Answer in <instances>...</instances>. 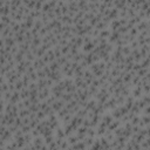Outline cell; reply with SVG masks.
I'll return each mask as SVG.
<instances>
[{
	"mask_svg": "<svg viewBox=\"0 0 150 150\" xmlns=\"http://www.w3.org/2000/svg\"><path fill=\"white\" fill-rule=\"evenodd\" d=\"M52 108H53L54 112H55V110H56V112H60L62 108H63V101L62 100L61 101H55V102L52 104Z\"/></svg>",
	"mask_w": 150,
	"mask_h": 150,
	"instance_id": "cell-1",
	"label": "cell"
},
{
	"mask_svg": "<svg viewBox=\"0 0 150 150\" xmlns=\"http://www.w3.org/2000/svg\"><path fill=\"white\" fill-rule=\"evenodd\" d=\"M106 131H107V126H106L103 122H101V123L99 124V128H97L96 134L101 136V135H104V134H106Z\"/></svg>",
	"mask_w": 150,
	"mask_h": 150,
	"instance_id": "cell-2",
	"label": "cell"
},
{
	"mask_svg": "<svg viewBox=\"0 0 150 150\" xmlns=\"http://www.w3.org/2000/svg\"><path fill=\"white\" fill-rule=\"evenodd\" d=\"M53 129L50 127H46L43 128L42 130H41V133H40V135H42V136H45V137H48V136H52V134H53Z\"/></svg>",
	"mask_w": 150,
	"mask_h": 150,
	"instance_id": "cell-3",
	"label": "cell"
},
{
	"mask_svg": "<svg viewBox=\"0 0 150 150\" xmlns=\"http://www.w3.org/2000/svg\"><path fill=\"white\" fill-rule=\"evenodd\" d=\"M94 47H95L94 43L89 42V43H85L83 47H82V49H83V52H93V50H94Z\"/></svg>",
	"mask_w": 150,
	"mask_h": 150,
	"instance_id": "cell-4",
	"label": "cell"
},
{
	"mask_svg": "<svg viewBox=\"0 0 150 150\" xmlns=\"http://www.w3.org/2000/svg\"><path fill=\"white\" fill-rule=\"evenodd\" d=\"M34 147L36 148V150H40L43 147L41 137H35V140H34Z\"/></svg>",
	"mask_w": 150,
	"mask_h": 150,
	"instance_id": "cell-5",
	"label": "cell"
},
{
	"mask_svg": "<svg viewBox=\"0 0 150 150\" xmlns=\"http://www.w3.org/2000/svg\"><path fill=\"white\" fill-rule=\"evenodd\" d=\"M120 38H121V36H120V33L117 31H115V32H113L112 34H110V36H109V41L114 42V41H117Z\"/></svg>",
	"mask_w": 150,
	"mask_h": 150,
	"instance_id": "cell-6",
	"label": "cell"
},
{
	"mask_svg": "<svg viewBox=\"0 0 150 150\" xmlns=\"http://www.w3.org/2000/svg\"><path fill=\"white\" fill-rule=\"evenodd\" d=\"M102 122H103L106 126H109V124L113 122V115H103V117H102Z\"/></svg>",
	"mask_w": 150,
	"mask_h": 150,
	"instance_id": "cell-7",
	"label": "cell"
},
{
	"mask_svg": "<svg viewBox=\"0 0 150 150\" xmlns=\"http://www.w3.org/2000/svg\"><path fill=\"white\" fill-rule=\"evenodd\" d=\"M117 127H120V121L117 120V121H115L114 123H110L109 126H108V130L112 131V130H116L117 129Z\"/></svg>",
	"mask_w": 150,
	"mask_h": 150,
	"instance_id": "cell-8",
	"label": "cell"
},
{
	"mask_svg": "<svg viewBox=\"0 0 150 150\" xmlns=\"http://www.w3.org/2000/svg\"><path fill=\"white\" fill-rule=\"evenodd\" d=\"M95 107H96V102L94 100H90L88 103H87V106H86V109H87V110H93Z\"/></svg>",
	"mask_w": 150,
	"mask_h": 150,
	"instance_id": "cell-9",
	"label": "cell"
},
{
	"mask_svg": "<svg viewBox=\"0 0 150 150\" xmlns=\"http://www.w3.org/2000/svg\"><path fill=\"white\" fill-rule=\"evenodd\" d=\"M65 137H66L65 131L62 130L61 128H58V130H56V139H61V140H63Z\"/></svg>",
	"mask_w": 150,
	"mask_h": 150,
	"instance_id": "cell-10",
	"label": "cell"
},
{
	"mask_svg": "<svg viewBox=\"0 0 150 150\" xmlns=\"http://www.w3.org/2000/svg\"><path fill=\"white\" fill-rule=\"evenodd\" d=\"M49 68L52 72H58L59 68H60V65L58 63V61H54V62H52V65H50Z\"/></svg>",
	"mask_w": 150,
	"mask_h": 150,
	"instance_id": "cell-11",
	"label": "cell"
},
{
	"mask_svg": "<svg viewBox=\"0 0 150 150\" xmlns=\"http://www.w3.org/2000/svg\"><path fill=\"white\" fill-rule=\"evenodd\" d=\"M141 92H142V86H137V88L134 90V96L140 97L141 96Z\"/></svg>",
	"mask_w": 150,
	"mask_h": 150,
	"instance_id": "cell-12",
	"label": "cell"
},
{
	"mask_svg": "<svg viewBox=\"0 0 150 150\" xmlns=\"http://www.w3.org/2000/svg\"><path fill=\"white\" fill-rule=\"evenodd\" d=\"M68 142L74 146V144H76V143L79 142V139H77V136H69V137H68Z\"/></svg>",
	"mask_w": 150,
	"mask_h": 150,
	"instance_id": "cell-13",
	"label": "cell"
},
{
	"mask_svg": "<svg viewBox=\"0 0 150 150\" xmlns=\"http://www.w3.org/2000/svg\"><path fill=\"white\" fill-rule=\"evenodd\" d=\"M141 121H142V120L140 119V117H137V116H134V117H133V120H131V124H133V126L140 124V123H141Z\"/></svg>",
	"mask_w": 150,
	"mask_h": 150,
	"instance_id": "cell-14",
	"label": "cell"
},
{
	"mask_svg": "<svg viewBox=\"0 0 150 150\" xmlns=\"http://www.w3.org/2000/svg\"><path fill=\"white\" fill-rule=\"evenodd\" d=\"M122 54H124V55H130V47L129 46H126L122 48Z\"/></svg>",
	"mask_w": 150,
	"mask_h": 150,
	"instance_id": "cell-15",
	"label": "cell"
},
{
	"mask_svg": "<svg viewBox=\"0 0 150 150\" xmlns=\"http://www.w3.org/2000/svg\"><path fill=\"white\" fill-rule=\"evenodd\" d=\"M99 36H100V38H106V36H110V32L107 31V29H104V31L101 32Z\"/></svg>",
	"mask_w": 150,
	"mask_h": 150,
	"instance_id": "cell-16",
	"label": "cell"
},
{
	"mask_svg": "<svg viewBox=\"0 0 150 150\" xmlns=\"http://www.w3.org/2000/svg\"><path fill=\"white\" fill-rule=\"evenodd\" d=\"M87 135H88L89 137H94L95 135H96V131L92 129V128H88V131H87Z\"/></svg>",
	"mask_w": 150,
	"mask_h": 150,
	"instance_id": "cell-17",
	"label": "cell"
},
{
	"mask_svg": "<svg viewBox=\"0 0 150 150\" xmlns=\"http://www.w3.org/2000/svg\"><path fill=\"white\" fill-rule=\"evenodd\" d=\"M54 141H55V140H54L53 136H48V137H45V143H46V144H48V146H49L52 142H54Z\"/></svg>",
	"mask_w": 150,
	"mask_h": 150,
	"instance_id": "cell-18",
	"label": "cell"
},
{
	"mask_svg": "<svg viewBox=\"0 0 150 150\" xmlns=\"http://www.w3.org/2000/svg\"><path fill=\"white\" fill-rule=\"evenodd\" d=\"M141 65H142V68H147V67H149V66H150V60H149V59H144Z\"/></svg>",
	"mask_w": 150,
	"mask_h": 150,
	"instance_id": "cell-19",
	"label": "cell"
},
{
	"mask_svg": "<svg viewBox=\"0 0 150 150\" xmlns=\"http://www.w3.org/2000/svg\"><path fill=\"white\" fill-rule=\"evenodd\" d=\"M28 115H31V114H29V110H21V113H20L19 117L23 119V117H26V116H28Z\"/></svg>",
	"mask_w": 150,
	"mask_h": 150,
	"instance_id": "cell-20",
	"label": "cell"
},
{
	"mask_svg": "<svg viewBox=\"0 0 150 150\" xmlns=\"http://www.w3.org/2000/svg\"><path fill=\"white\" fill-rule=\"evenodd\" d=\"M146 74H148V69H147V68H142V69L139 70V76H140V77L144 76Z\"/></svg>",
	"mask_w": 150,
	"mask_h": 150,
	"instance_id": "cell-21",
	"label": "cell"
},
{
	"mask_svg": "<svg viewBox=\"0 0 150 150\" xmlns=\"http://www.w3.org/2000/svg\"><path fill=\"white\" fill-rule=\"evenodd\" d=\"M87 115V109H80L79 110V114H77V116L79 117H83V116Z\"/></svg>",
	"mask_w": 150,
	"mask_h": 150,
	"instance_id": "cell-22",
	"label": "cell"
},
{
	"mask_svg": "<svg viewBox=\"0 0 150 150\" xmlns=\"http://www.w3.org/2000/svg\"><path fill=\"white\" fill-rule=\"evenodd\" d=\"M86 141V146H92V144H94V143H93V141H94V140H93V137H88V139H86L85 140Z\"/></svg>",
	"mask_w": 150,
	"mask_h": 150,
	"instance_id": "cell-23",
	"label": "cell"
},
{
	"mask_svg": "<svg viewBox=\"0 0 150 150\" xmlns=\"http://www.w3.org/2000/svg\"><path fill=\"white\" fill-rule=\"evenodd\" d=\"M45 115H46V114H45L43 112H41V110H40V112H39L38 114H36V117H38L39 120H41V119H43V117H45Z\"/></svg>",
	"mask_w": 150,
	"mask_h": 150,
	"instance_id": "cell-24",
	"label": "cell"
},
{
	"mask_svg": "<svg viewBox=\"0 0 150 150\" xmlns=\"http://www.w3.org/2000/svg\"><path fill=\"white\" fill-rule=\"evenodd\" d=\"M68 148V143L66 142V141H63V142L61 143V146H60V149H63V150H66Z\"/></svg>",
	"mask_w": 150,
	"mask_h": 150,
	"instance_id": "cell-25",
	"label": "cell"
},
{
	"mask_svg": "<svg viewBox=\"0 0 150 150\" xmlns=\"http://www.w3.org/2000/svg\"><path fill=\"white\" fill-rule=\"evenodd\" d=\"M82 42H83V39H82V38H77L76 39V43H75V45L79 47V46H81V45H82Z\"/></svg>",
	"mask_w": 150,
	"mask_h": 150,
	"instance_id": "cell-26",
	"label": "cell"
},
{
	"mask_svg": "<svg viewBox=\"0 0 150 150\" xmlns=\"http://www.w3.org/2000/svg\"><path fill=\"white\" fill-rule=\"evenodd\" d=\"M25 137V141H26V143H29L32 140V135H26V136H23Z\"/></svg>",
	"mask_w": 150,
	"mask_h": 150,
	"instance_id": "cell-27",
	"label": "cell"
},
{
	"mask_svg": "<svg viewBox=\"0 0 150 150\" xmlns=\"http://www.w3.org/2000/svg\"><path fill=\"white\" fill-rule=\"evenodd\" d=\"M144 113H146L147 115H150V106H147V107L144 108Z\"/></svg>",
	"mask_w": 150,
	"mask_h": 150,
	"instance_id": "cell-28",
	"label": "cell"
},
{
	"mask_svg": "<svg viewBox=\"0 0 150 150\" xmlns=\"http://www.w3.org/2000/svg\"><path fill=\"white\" fill-rule=\"evenodd\" d=\"M134 150H141V144L135 143V144H134Z\"/></svg>",
	"mask_w": 150,
	"mask_h": 150,
	"instance_id": "cell-29",
	"label": "cell"
},
{
	"mask_svg": "<svg viewBox=\"0 0 150 150\" xmlns=\"http://www.w3.org/2000/svg\"><path fill=\"white\" fill-rule=\"evenodd\" d=\"M136 34H137V29H136V28H131L130 35H133V36H134V35H136Z\"/></svg>",
	"mask_w": 150,
	"mask_h": 150,
	"instance_id": "cell-30",
	"label": "cell"
},
{
	"mask_svg": "<svg viewBox=\"0 0 150 150\" xmlns=\"http://www.w3.org/2000/svg\"><path fill=\"white\" fill-rule=\"evenodd\" d=\"M126 150H134V147L131 146L130 143H128V144H127V148H126Z\"/></svg>",
	"mask_w": 150,
	"mask_h": 150,
	"instance_id": "cell-31",
	"label": "cell"
},
{
	"mask_svg": "<svg viewBox=\"0 0 150 150\" xmlns=\"http://www.w3.org/2000/svg\"><path fill=\"white\" fill-rule=\"evenodd\" d=\"M40 150H48V149H47V147H46V146H43V147H42V148H41V149H40Z\"/></svg>",
	"mask_w": 150,
	"mask_h": 150,
	"instance_id": "cell-32",
	"label": "cell"
}]
</instances>
